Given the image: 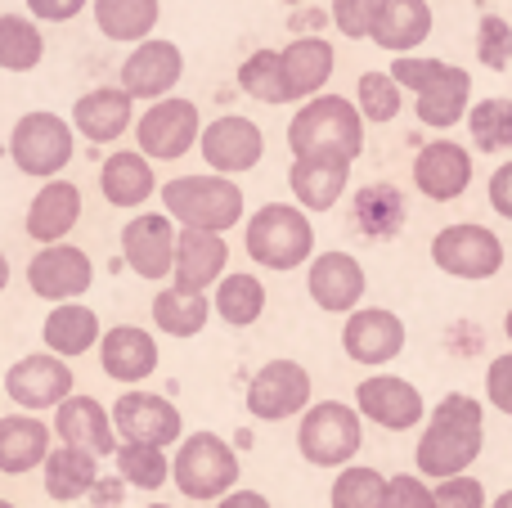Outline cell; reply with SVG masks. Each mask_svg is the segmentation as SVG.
Listing matches in <instances>:
<instances>
[{"label":"cell","mask_w":512,"mask_h":508,"mask_svg":"<svg viewBox=\"0 0 512 508\" xmlns=\"http://www.w3.org/2000/svg\"><path fill=\"white\" fill-rule=\"evenodd\" d=\"M176 230L167 212H140L122 225V257L149 284L171 279V257H176Z\"/></svg>","instance_id":"cell-18"},{"label":"cell","mask_w":512,"mask_h":508,"mask_svg":"<svg viewBox=\"0 0 512 508\" xmlns=\"http://www.w3.org/2000/svg\"><path fill=\"white\" fill-rule=\"evenodd\" d=\"M212 315V297L207 293H185V288H162L153 293V324L167 338H198Z\"/></svg>","instance_id":"cell-37"},{"label":"cell","mask_w":512,"mask_h":508,"mask_svg":"<svg viewBox=\"0 0 512 508\" xmlns=\"http://www.w3.org/2000/svg\"><path fill=\"white\" fill-rule=\"evenodd\" d=\"M72 153H77V131L59 113H23L9 131V158L32 180L63 176Z\"/></svg>","instance_id":"cell-8"},{"label":"cell","mask_w":512,"mask_h":508,"mask_svg":"<svg viewBox=\"0 0 512 508\" xmlns=\"http://www.w3.org/2000/svg\"><path fill=\"white\" fill-rule=\"evenodd\" d=\"M23 5H27V14H32L36 23H72L90 0H23Z\"/></svg>","instance_id":"cell-49"},{"label":"cell","mask_w":512,"mask_h":508,"mask_svg":"<svg viewBox=\"0 0 512 508\" xmlns=\"http://www.w3.org/2000/svg\"><path fill=\"white\" fill-rule=\"evenodd\" d=\"M198 153L216 176H243L265 158V131L243 113L212 117L198 131Z\"/></svg>","instance_id":"cell-13"},{"label":"cell","mask_w":512,"mask_h":508,"mask_svg":"<svg viewBox=\"0 0 512 508\" xmlns=\"http://www.w3.org/2000/svg\"><path fill=\"white\" fill-rule=\"evenodd\" d=\"M400 99L405 90L396 86L391 72H360V86H355V108H360L364 122H396L400 113Z\"/></svg>","instance_id":"cell-43"},{"label":"cell","mask_w":512,"mask_h":508,"mask_svg":"<svg viewBox=\"0 0 512 508\" xmlns=\"http://www.w3.org/2000/svg\"><path fill=\"white\" fill-rule=\"evenodd\" d=\"M54 432L50 423H41V414H5L0 419V473L23 477L32 468H41V459L50 455Z\"/></svg>","instance_id":"cell-31"},{"label":"cell","mask_w":512,"mask_h":508,"mask_svg":"<svg viewBox=\"0 0 512 508\" xmlns=\"http://www.w3.org/2000/svg\"><path fill=\"white\" fill-rule=\"evenodd\" d=\"M95 9V27L108 36V41H122V45H135L144 36H153L162 18V5L158 0H90Z\"/></svg>","instance_id":"cell-36"},{"label":"cell","mask_w":512,"mask_h":508,"mask_svg":"<svg viewBox=\"0 0 512 508\" xmlns=\"http://www.w3.org/2000/svg\"><path fill=\"white\" fill-rule=\"evenodd\" d=\"M360 446H364V419L355 414V405L319 401V405H306V410H301L297 450L306 464L342 468L360 455Z\"/></svg>","instance_id":"cell-7"},{"label":"cell","mask_w":512,"mask_h":508,"mask_svg":"<svg viewBox=\"0 0 512 508\" xmlns=\"http://www.w3.org/2000/svg\"><path fill=\"white\" fill-rule=\"evenodd\" d=\"M355 414L387 432H409L423 423L427 401L409 378L400 374H369L360 387H355Z\"/></svg>","instance_id":"cell-15"},{"label":"cell","mask_w":512,"mask_h":508,"mask_svg":"<svg viewBox=\"0 0 512 508\" xmlns=\"http://www.w3.org/2000/svg\"><path fill=\"white\" fill-rule=\"evenodd\" d=\"M108 419H113L117 441H144V446L167 450L185 437V419H180L176 405L158 392H140V387H126L113 401Z\"/></svg>","instance_id":"cell-11"},{"label":"cell","mask_w":512,"mask_h":508,"mask_svg":"<svg viewBox=\"0 0 512 508\" xmlns=\"http://www.w3.org/2000/svg\"><path fill=\"white\" fill-rule=\"evenodd\" d=\"M351 216L360 225L364 239H396L409 221V198L400 185H387V180H373V185L355 189L351 198Z\"/></svg>","instance_id":"cell-32"},{"label":"cell","mask_w":512,"mask_h":508,"mask_svg":"<svg viewBox=\"0 0 512 508\" xmlns=\"http://www.w3.org/2000/svg\"><path fill=\"white\" fill-rule=\"evenodd\" d=\"M486 194H490V207H495L504 221H512V162H504V167L490 176Z\"/></svg>","instance_id":"cell-50"},{"label":"cell","mask_w":512,"mask_h":508,"mask_svg":"<svg viewBox=\"0 0 512 508\" xmlns=\"http://www.w3.org/2000/svg\"><path fill=\"white\" fill-rule=\"evenodd\" d=\"M144 508H171V504H144Z\"/></svg>","instance_id":"cell-55"},{"label":"cell","mask_w":512,"mask_h":508,"mask_svg":"<svg viewBox=\"0 0 512 508\" xmlns=\"http://www.w3.org/2000/svg\"><path fill=\"white\" fill-rule=\"evenodd\" d=\"M463 122H468L477 149H486V153H508L512 149V99L495 95V99H481V104H468Z\"/></svg>","instance_id":"cell-40"},{"label":"cell","mask_w":512,"mask_h":508,"mask_svg":"<svg viewBox=\"0 0 512 508\" xmlns=\"http://www.w3.org/2000/svg\"><path fill=\"white\" fill-rule=\"evenodd\" d=\"M45 59V36L36 18L27 14H0V68L5 72H32Z\"/></svg>","instance_id":"cell-39"},{"label":"cell","mask_w":512,"mask_h":508,"mask_svg":"<svg viewBox=\"0 0 512 508\" xmlns=\"http://www.w3.org/2000/svg\"><path fill=\"white\" fill-rule=\"evenodd\" d=\"M171 482L185 500H221L239 486V455L216 432H194L180 437V450L171 459Z\"/></svg>","instance_id":"cell-6"},{"label":"cell","mask_w":512,"mask_h":508,"mask_svg":"<svg viewBox=\"0 0 512 508\" xmlns=\"http://www.w3.org/2000/svg\"><path fill=\"white\" fill-rule=\"evenodd\" d=\"M9 288V261H5V252H0V293Z\"/></svg>","instance_id":"cell-52"},{"label":"cell","mask_w":512,"mask_h":508,"mask_svg":"<svg viewBox=\"0 0 512 508\" xmlns=\"http://www.w3.org/2000/svg\"><path fill=\"white\" fill-rule=\"evenodd\" d=\"M373 5L378 0H333V23L346 41H364L373 23Z\"/></svg>","instance_id":"cell-47"},{"label":"cell","mask_w":512,"mask_h":508,"mask_svg":"<svg viewBox=\"0 0 512 508\" xmlns=\"http://www.w3.org/2000/svg\"><path fill=\"white\" fill-rule=\"evenodd\" d=\"M117 477L135 491H162L171 482V459L162 446H144V441H117L113 450Z\"/></svg>","instance_id":"cell-38"},{"label":"cell","mask_w":512,"mask_h":508,"mask_svg":"<svg viewBox=\"0 0 512 508\" xmlns=\"http://www.w3.org/2000/svg\"><path fill=\"white\" fill-rule=\"evenodd\" d=\"M243 189L234 185V176H176L162 185V212L176 225H189V230H234L243 221Z\"/></svg>","instance_id":"cell-5"},{"label":"cell","mask_w":512,"mask_h":508,"mask_svg":"<svg viewBox=\"0 0 512 508\" xmlns=\"http://www.w3.org/2000/svg\"><path fill=\"white\" fill-rule=\"evenodd\" d=\"M391 77L400 90H414L418 122L432 131H450L463 122L472 104V77L445 59H418V54H396L391 59Z\"/></svg>","instance_id":"cell-2"},{"label":"cell","mask_w":512,"mask_h":508,"mask_svg":"<svg viewBox=\"0 0 512 508\" xmlns=\"http://www.w3.org/2000/svg\"><path fill=\"white\" fill-rule=\"evenodd\" d=\"M99 194H104L108 207H122V212H135V207H144L153 194H158L153 162L144 158L140 149L108 153L104 167H99Z\"/></svg>","instance_id":"cell-28"},{"label":"cell","mask_w":512,"mask_h":508,"mask_svg":"<svg viewBox=\"0 0 512 508\" xmlns=\"http://www.w3.org/2000/svg\"><path fill=\"white\" fill-rule=\"evenodd\" d=\"M472 185V153L454 140H432L414 158V189L427 203H454Z\"/></svg>","instance_id":"cell-21"},{"label":"cell","mask_w":512,"mask_h":508,"mask_svg":"<svg viewBox=\"0 0 512 508\" xmlns=\"http://www.w3.org/2000/svg\"><path fill=\"white\" fill-rule=\"evenodd\" d=\"M364 266L351 257V252H319L310 257V270H306V293L319 311L328 315H346L364 302Z\"/></svg>","instance_id":"cell-20"},{"label":"cell","mask_w":512,"mask_h":508,"mask_svg":"<svg viewBox=\"0 0 512 508\" xmlns=\"http://www.w3.org/2000/svg\"><path fill=\"white\" fill-rule=\"evenodd\" d=\"M0 508H18V504H9V500H0Z\"/></svg>","instance_id":"cell-56"},{"label":"cell","mask_w":512,"mask_h":508,"mask_svg":"<svg viewBox=\"0 0 512 508\" xmlns=\"http://www.w3.org/2000/svg\"><path fill=\"white\" fill-rule=\"evenodd\" d=\"M486 401L495 405L499 414H508V419H512V351H504V356L490 360V369H486Z\"/></svg>","instance_id":"cell-48"},{"label":"cell","mask_w":512,"mask_h":508,"mask_svg":"<svg viewBox=\"0 0 512 508\" xmlns=\"http://www.w3.org/2000/svg\"><path fill=\"white\" fill-rule=\"evenodd\" d=\"M310 405V374L297 360H270L252 374L248 383V414L265 423H283L297 419Z\"/></svg>","instance_id":"cell-14"},{"label":"cell","mask_w":512,"mask_h":508,"mask_svg":"<svg viewBox=\"0 0 512 508\" xmlns=\"http://www.w3.org/2000/svg\"><path fill=\"white\" fill-rule=\"evenodd\" d=\"M198 131H203V113H198L194 99L162 95L135 117V144H140V153L149 162L185 158L198 144Z\"/></svg>","instance_id":"cell-10"},{"label":"cell","mask_w":512,"mask_h":508,"mask_svg":"<svg viewBox=\"0 0 512 508\" xmlns=\"http://www.w3.org/2000/svg\"><path fill=\"white\" fill-rule=\"evenodd\" d=\"M243 248L261 270L288 275L315 257V221L297 203H265L243 225Z\"/></svg>","instance_id":"cell-3"},{"label":"cell","mask_w":512,"mask_h":508,"mask_svg":"<svg viewBox=\"0 0 512 508\" xmlns=\"http://www.w3.org/2000/svg\"><path fill=\"white\" fill-rule=\"evenodd\" d=\"M225 261H230L225 234L189 230V225H180V230H176V257H171V288H185V293H207V288L225 275Z\"/></svg>","instance_id":"cell-22"},{"label":"cell","mask_w":512,"mask_h":508,"mask_svg":"<svg viewBox=\"0 0 512 508\" xmlns=\"http://www.w3.org/2000/svg\"><path fill=\"white\" fill-rule=\"evenodd\" d=\"M135 122V99L122 86H95L72 104V131L90 144H113Z\"/></svg>","instance_id":"cell-27"},{"label":"cell","mask_w":512,"mask_h":508,"mask_svg":"<svg viewBox=\"0 0 512 508\" xmlns=\"http://www.w3.org/2000/svg\"><path fill=\"white\" fill-rule=\"evenodd\" d=\"M351 185V162L337 153H301L288 167V189L301 212H328Z\"/></svg>","instance_id":"cell-23"},{"label":"cell","mask_w":512,"mask_h":508,"mask_svg":"<svg viewBox=\"0 0 512 508\" xmlns=\"http://www.w3.org/2000/svg\"><path fill=\"white\" fill-rule=\"evenodd\" d=\"M99 315L90 311L86 302H54V311L45 315V324H41V338H45V351H54V356H63V360H77V356H86L90 347L99 342Z\"/></svg>","instance_id":"cell-33"},{"label":"cell","mask_w":512,"mask_h":508,"mask_svg":"<svg viewBox=\"0 0 512 508\" xmlns=\"http://www.w3.org/2000/svg\"><path fill=\"white\" fill-rule=\"evenodd\" d=\"M239 90L252 95L256 104H292L288 99V81H283V63L279 50H256L239 63Z\"/></svg>","instance_id":"cell-41"},{"label":"cell","mask_w":512,"mask_h":508,"mask_svg":"<svg viewBox=\"0 0 512 508\" xmlns=\"http://www.w3.org/2000/svg\"><path fill=\"white\" fill-rule=\"evenodd\" d=\"M216 293H212V311L221 315L230 329H252L256 320L265 315V284L248 270H225L221 279H216Z\"/></svg>","instance_id":"cell-35"},{"label":"cell","mask_w":512,"mask_h":508,"mask_svg":"<svg viewBox=\"0 0 512 508\" xmlns=\"http://www.w3.org/2000/svg\"><path fill=\"white\" fill-rule=\"evenodd\" d=\"M481 450H486V405L454 392L436 405L423 437H418V450H414L418 477L441 482V477L468 473L481 459Z\"/></svg>","instance_id":"cell-1"},{"label":"cell","mask_w":512,"mask_h":508,"mask_svg":"<svg viewBox=\"0 0 512 508\" xmlns=\"http://www.w3.org/2000/svg\"><path fill=\"white\" fill-rule=\"evenodd\" d=\"M216 508H270V500H265L261 491H239V486H234V491H225L221 500H216Z\"/></svg>","instance_id":"cell-51"},{"label":"cell","mask_w":512,"mask_h":508,"mask_svg":"<svg viewBox=\"0 0 512 508\" xmlns=\"http://www.w3.org/2000/svg\"><path fill=\"white\" fill-rule=\"evenodd\" d=\"M427 36H432V5L427 0H378L364 41H373L387 54H414Z\"/></svg>","instance_id":"cell-26"},{"label":"cell","mask_w":512,"mask_h":508,"mask_svg":"<svg viewBox=\"0 0 512 508\" xmlns=\"http://www.w3.org/2000/svg\"><path fill=\"white\" fill-rule=\"evenodd\" d=\"M288 149L292 158L301 153H337V158L355 162L364 153V117L351 99L342 95H310L301 99V113L288 122Z\"/></svg>","instance_id":"cell-4"},{"label":"cell","mask_w":512,"mask_h":508,"mask_svg":"<svg viewBox=\"0 0 512 508\" xmlns=\"http://www.w3.org/2000/svg\"><path fill=\"white\" fill-rule=\"evenodd\" d=\"M90 284H95V261L68 239L41 243V252L27 261V288L50 306L77 302L81 293H90Z\"/></svg>","instance_id":"cell-12"},{"label":"cell","mask_w":512,"mask_h":508,"mask_svg":"<svg viewBox=\"0 0 512 508\" xmlns=\"http://www.w3.org/2000/svg\"><path fill=\"white\" fill-rule=\"evenodd\" d=\"M477 59L490 72H504L512 63V23L504 14H481L477 23Z\"/></svg>","instance_id":"cell-44"},{"label":"cell","mask_w":512,"mask_h":508,"mask_svg":"<svg viewBox=\"0 0 512 508\" xmlns=\"http://www.w3.org/2000/svg\"><path fill=\"white\" fill-rule=\"evenodd\" d=\"M5 396L27 414H45L72 396V365L54 351H36V356H23L18 365H9L5 374Z\"/></svg>","instance_id":"cell-17"},{"label":"cell","mask_w":512,"mask_h":508,"mask_svg":"<svg viewBox=\"0 0 512 508\" xmlns=\"http://www.w3.org/2000/svg\"><path fill=\"white\" fill-rule=\"evenodd\" d=\"M180 77H185V54H180V45L158 41V36H144V41H135L131 54H126L122 81H117V86H122L131 99L153 104V99L171 95V90L180 86Z\"/></svg>","instance_id":"cell-16"},{"label":"cell","mask_w":512,"mask_h":508,"mask_svg":"<svg viewBox=\"0 0 512 508\" xmlns=\"http://www.w3.org/2000/svg\"><path fill=\"white\" fill-rule=\"evenodd\" d=\"M81 221V189L63 176H50L36 189L32 207H27V234L36 243H59L77 230Z\"/></svg>","instance_id":"cell-29"},{"label":"cell","mask_w":512,"mask_h":508,"mask_svg":"<svg viewBox=\"0 0 512 508\" xmlns=\"http://www.w3.org/2000/svg\"><path fill=\"white\" fill-rule=\"evenodd\" d=\"M54 437L63 446H77V450H90L95 459L113 455L117 450V432H113V419L108 410L95 401V396H63L54 405Z\"/></svg>","instance_id":"cell-25"},{"label":"cell","mask_w":512,"mask_h":508,"mask_svg":"<svg viewBox=\"0 0 512 508\" xmlns=\"http://www.w3.org/2000/svg\"><path fill=\"white\" fill-rule=\"evenodd\" d=\"M490 508H512V491H504V495H499V500L490 504Z\"/></svg>","instance_id":"cell-53"},{"label":"cell","mask_w":512,"mask_h":508,"mask_svg":"<svg viewBox=\"0 0 512 508\" xmlns=\"http://www.w3.org/2000/svg\"><path fill=\"white\" fill-rule=\"evenodd\" d=\"M283 5H301V0H283Z\"/></svg>","instance_id":"cell-57"},{"label":"cell","mask_w":512,"mask_h":508,"mask_svg":"<svg viewBox=\"0 0 512 508\" xmlns=\"http://www.w3.org/2000/svg\"><path fill=\"white\" fill-rule=\"evenodd\" d=\"M95 347H99L104 374L122 387H140L144 378H153V369H158V342H153V333L140 329V324H117V329L99 333Z\"/></svg>","instance_id":"cell-24"},{"label":"cell","mask_w":512,"mask_h":508,"mask_svg":"<svg viewBox=\"0 0 512 508\" xmlns=\"http://www.w3.org/2000/svg\"><path fill=\"white\" fill-rule=\"evenodd\" d=\"M382 491H387V477H382L378 468L342 464L333 491H328V504H333V508H378Z\"/></svg>","instance_id":"cell-42"},{"label":"cell","mask_w":512,"mask_h":508,"mask_svg":"<svg viewBox=\"0 0 512 508\" xmlns=\"http://www.w3.org/2000/svg\"><path fill=\"white\" fill-rule=\"evenodd\" d=\"M279 63H283V81H288V99L301 104V99L319 95V90L328 86L337 50L324 36H297V41H288L279 50Z\"/></svg>","instance_id":"cell-30"},{"label":"cell","mask_w":512,"mask_h":508,"mask_svg":"<svg viewBox=\"0 0 512 508\" xmlns=\"http://www.w3.org/2000/svg\"><path fill=\"white\" fill-rule=\"evenodd\" d=\"M432 500L436 508H486V486L472 473H454L432 486Z\"/></svg>","instance_id":"cell-45"},{"label":"cell","mask_w":512,"mask_h":508,"mask_svg":"<svg viewBox=\"0 0 512 508\" xmlns=\"http://www.w3.org/2000/svg\"><path fill=\"white\" fill-rule=\"evenodd\" d=\"M41 477H45V495L54 504H72L81 495H90V486L99 482V459L90 450L77 446H50V455L41 459Z\"/></svg>","instance_id":"cell-34"},{"label":"cell","mask_w":512,"mask_h":508,"mask_svg":"<svg viewBox=\"0 0 512 508\" xmlns=\"http://www.w3.org/2000/svg\"><path fill=\"white\" fill-rule=\"evenodd\" d=\"M342 351L355 365H391L405 351V320L382 306H355L342 324Z\"/></svg>","instance_id":"cell-19"},{"label":"cell","mask_w":512,"mask_h":508,"mask_svg":"<svg viewBox=\"0 0 512 508\" xmlns=\"http://www.w3.org/2000/svg\"><path fill=\"white\" fill-rule=\"evenodd\" d=\"M432 261L441 275L481 284V279H495L504 270V239L490 225H477V221L445 225L432 239Z\"/></svg>","instance_id":"cell-9"},{"label":"cell","mask_w":512,"mask_h":508,"mask_svg":"<svg viewBox=\"0 0 512 508\" xmlns=\"http://www.w3.org/2000/svg\"><path fill=\"white\" fill-rule=\"evenodd\" d=\"M504 333H508V342H512V311H508V320H504Z\"/></svg>","instance_id":"cell-54"},{"label":"cell","mask_w":512,"mask_h":508,"mask_svg":"<svg viewBox=\"0 0 512 508\" xmlns=\"http://www.w3.org/2000/svg\"><path fill=\"white\" fill-rule=\"evenodd\" d=\"M378 508H436V500H432V486H427V477L396 473V477H387V491H382V504Z\"/></svg>","instance_id":"cell-46"}]
</instances>
